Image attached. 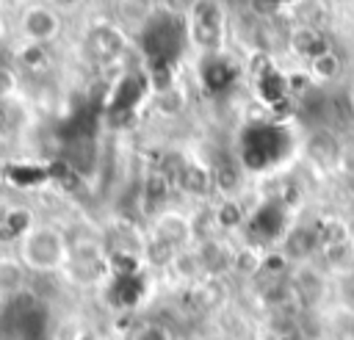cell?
Returning <instances> with one entry per match:
<instances>
[{
	"label": "cell",
	"instance_id": "cell-7",
	"mask_svg": "<svg viewBox=\"0 0 354 340\" xmlns=\"http://www.w3.org/2000/svg\"><path fill=\"white\" fill-rule=\"evenodd\" d=\"M77 340H97V337H94V334H80Z\"/></svg>",
	"mask_w": 354,
	"mask_h": 340
},
{
	"label": "cell",
	"instance_id": "cell-5",
	"mask_svg": "<svg viewBox=\"0 0 354 340\" xmlns=\"http://www.w3.org/2000/svg\"><path fill=\"white\" fill-rule=\"evenodd\" d=\"M230 80H232V69H230L221 58L205 61V83H207V86L218 88V86H227Z\"/></svg>",
	"mask_w": 354,
	"mask_h": 340
},
{
	"label": "cell",
	"instance_id": "cell-2",
	"mask_svg": "<svg viewBox=\"0 0 354 340\" xmlns=\"http://www.w3.org/2000/svg\"><path fill=\"white\" fill-rule=\"evenodd\" d=\"M66 243L53 227H30L22 240V260L33 271H53L64 263Z\"/></svg>",
	"mask_w": 354,
	"mask_h": 340
},
{
	"label": "cell",
	"instance_id": "cell-3",
	"mask_svg": "<svg viewBox=\"0 0 354 340\" xmlns=\"http://www.w3.org/2000/svg\"><path fill=\"white\" fill-rule=\"evenodd\" d=\"M196 41L202 47H216L221 41V19L216 14L213 6H196V30H194Z\"/></svg>",
	"mask_w": 354,
	"mask_h": 340
},
{
	"label": "cell",
	"instance_id": "cell-4",
	"mask_svg": "<svg viewBox=\"0 0 354 340\" xmlns=\"http://www.w3.org/2000/svg\"><path fill=\"white\" fill-rule=\"evenodd\" d=\"M25 28H28V33H30V36H36V39H44V36H53V33H55L58 22H55V19H53L47 11L36 8V11H30V14H28V19H25Z\"/></svg>",
	"mask_w": 354,
	"mask_h": 340
},
{
	"label": "cell",
	"instance_id": "cell-1",
	"mask_svg": "<svg viewBox=\"0 0 354 340\" xmlns=\"http://www.w3.org/2000/svg\"><path fill=\"white\" fill-rule=\"evenodd\" d=\"M141 44H144V53L149 55V61L155 66H169L180 55V50L185 44V25H183V19L169 14V11H158L147 22V28L141 33Z\"/></svg>",
	"mask_w": 354,
	"mask_h": 340
},
{
	"label": "cell",
	"instance_id": "cell-6",
	"mask_svg": "<svg viewBox=\"0 0 354 340\" xmlns=\"http://www.w3.org/2000/svg\"><path fill=\"white\" fill-rule=\"evenodd\" d=\"M22 285V268L14 260H0V290H17Z\"/></svg>",
	"mask_w": 354,
	"mask_h": 340
}]
</instances>
